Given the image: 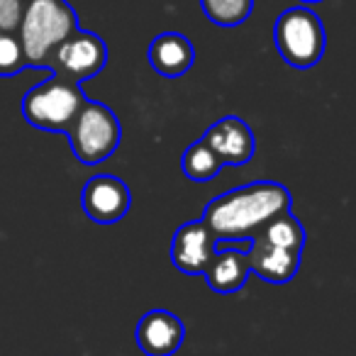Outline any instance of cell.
<instances>
[{
	"label": "cell",
	"mask_w": 356,
	"mask_h": 356,
	"mask_svg": "<svg viewBox=\"0 0 356 356\" xmlns=\"http://www.w3.org/2000/svg\"><path fill=\"white\" fill-rule=\"evenodd\" d=\"M193 61L195 49L188 37L181 32H161L149 44V64L166 79H181L184 74H188Z\"/></svg>",
	"instance_id": "12"
},
{
	"label": "cell",
	"mask_w": 356,
	"mask_h": 356,
	"mask_svg": "<svg viewBox=\"0 0 356 356\" xmlns=\"http://www.w3.org/2000/svg\"><path fill=\"white\" fill-rule=\"evenodd\" d=\"M247 257L252 273H257L266 283H276V286L293 281V276L300 268V254L271 247V244H266L257 234H252L247 239Z\"/></svg>",
	"instance_id": "11"
},
{
	"label": "cell",
	"mask_w": 356,
	"mask_h": 356,
	"mask_svg": "<svg viewBox=\"0 0 356 356\" xmlns=\"http://www.w3.org/2000/svg\"><path fill=\"white\" fill-rule=\"evenodd\" d=\"M129 205H132V193L127 184L110 173L88 178L81 191V208L98 225L120 222L129 213Z\"/></svg>",
	"instance_id": "7"
},
{
	"label": "cell",
	"mask_w": 356,
	"mask_h": 356,
	"mask_svg": "<svg viewBox=\"0 0 356 356\" xmlns=\"http://www.w3.org/2000/svg\"><path fill=\"white\" fill-rule=\"evenodd\" d=\"M25 0H0V30L17 32Z\"/></svg>",
	"instance_id": "18"
},
{
	"label": "cell",
	"mask_w": 356,
	"mask_h": 356,
	"mask_svg": "<svg viewBox=\"0 0 356 356\" xmlns=\"http://www.w3.org/2000/svg\"><path fill=\"white\" fill-rule=\"evenodd\" d=\"M298 3H305V6H312V3H322V0H298Z\"/></svg>",
	"instance_id": "19"
},
{
	"label": "cell",
	"mask_w": 356,
	"mask_h": 356,
	"mask_svg": "<svg viewBox=\"0 0 356 356\" xmlns=\"http://www.w3.org/2000/svg\"><path fill=\"white\" fill-rule=\"evenodd\" d=\"M218 252V239L203 220H191L176 229L171 242V261L181 273L203 276Z\"/></svg>",
	"instance_id": "8"
},
{
	"label": "cell",
	"mask_w": 356,
	"mask_h": 356,
	"mask_svg": "<svg viewBox=\"0 0 356 356\" xmlns=\"http://www.w3.org/2000/svg\"><path fill=\"white\" fill-rule=\"evenodd\" d=\"M249 257L247 249H220L205 268V281L215 293H237L249 281Z\"/></svg>",
	"instance_id": "13"
},
{
	"label": "cell",
	"mask_w": 356,
	"mask_h": 356,
	"mask_svg": "<svg viewBox=\"0 0 356 356\" xmlns=\"http://www.w3.org/2000/svg\"><path fill=\"white\" fill-rule=\"evenodd\" d=\"M186 339V327L173 312L149 310L134 330V341L147 356H173Z\"/></svg>",
	"instance_id": "10"
},
{
	"label": "cell",
	"mask_w": 356,
	"mask_h": 356,
	"mask_svg": "<svg viewBox=\"0 0 356 356\" xmlns=\"http://www.w3.org/2000/svg\"><path fill=\"white\" fill-rule=\"evenodd\" d=\"M0 35H3V30H0Z\"/></svg>",
	"instance_id": "20"
},
{
	"label": "cell",
	"mask_w": 356,
	"mask_h": 356,
	"mask_svg": "<svg viewBox=\"0 0 356 356\" xmlns=\"http://www.w3.org/2000/svg\"><path fill=\"white\" fill-rule=\"evenodd\" d=\"M88 103L79 83L59 79L51 74L44 83L35 86L22 98V115L37 129L44 132H66L79 110Z\"/></svg>",
	"instance_id": "3"
},
{
	"label": "cell",
	"mask_w": 356,
	"mask_h": 356,
	"mask_svg": "<svg viewBox=\"0 0 356 356\" xmlns=\"http://www.w3.org/2000/svg\"><path fill=\"white\" fill-rule=\"evenodd\" d=\"M76 30L79 15L69 0H25L15 35L25 51L27 69H44L51 49Z\"/></svg>",
	"instance_id": "2"
},
{
	"label": "cell",
	"mask_w": 356,
	"mask_h": 356,
	"mask_svg": "<svg viewBox=\"0 0 356 356\" xmlns=\"http://www.w3.org/2000/svg\"><path fill=\"white\" fill-rule=\"evenodd\" d=\"M108 64V47L95 32L88 30H76L66 37L64 42L51 49L47 56L44 69H49L54 76L69 81V83H83V81L93 79L95 74L105 69Z\"/></svg>",
	"instance_id": "6"
},
{
	"label": "cell",
	"mask_w": 356,
	"mask_h": 356,
	"mask_svg": "<svg viewBox=\"0 0 356 356\" xmlns=\"http://www.w3.org/2000/svg\"><path fill=\"white\" fill-rule=\"evenodd\" d=\"M273 44L293 69H312L325 56L327 35L322 20L310 8H291L273 25Z\"/></svg>",
	"instance_id": "4"
},
{
	"label": "cell",
	"mask_w": 356,
	"mask_h": 356,
	"mask_svg": "<svg viewBox=\"0 0 356 356\" xmlns=\"http://www.w3.org/2000/svg\"><path fill=\"white\" fill-rule=\"evenodd\" d=\"M254 234L261 237L266 244H271V247L286 249V252L293 254H302V249H305V227L300 225V220L293 218L291 210L271 218Z\"/></svg>",
	"instance_id": "14"
},
{
	"label": "cell",
	"mask_w": 356,
	"mask_h": 356,
	"mask_svg": "<svg viewBox=\"0 0 356 356\" xmlns=\"http://www.w3.org/2000/svg\"><path fill=\"white\" fill-rule=\"evenodd\" d=\"M22 69H27V64L20 40L15 32H3L0 35V79L17 76Z\"/></svg>",
	"instance_id": "17"
},
{
	"label": "cell",
	"mask_w": 356,
	"mask_h": 356,
	"mask_svg": "<svg viewBox=\"0 0 356 356\" xmlns=\"http://www.w3.org/2000/svg\"><path fill=\"white\" fill-rule=\"evenodd\" d=\"M291 210V193L281 184L257 181L232 188L208 203L203 222L220 242H244L276 215Z\"/></svg>",
	"instance_id": "1"
},
{
	"label": "cell",
	"mask_w": 356,
	"mask_h": 356,
	"mask_svg": "<svg viewBox=\"0 0 356 356\" xmlns=\"http://www.w3.org/2000/svg\"><path fill=\"white\" fill-rule=\"evenodd\" d=\"M203 142L213 149L222 166H244L252 161L254 152H257V139H254L252 127L234 115H227L210 124L203 134Z\"/></svg>",
	"instance_id": "9"
},
{
	"label": "cell",
	"mask_w": 356,
	"mask_h": 356,
	"mask_svg": "<svg viewBox=\"0 0 356 356\" xmlns=\"http://www.w3.org/2000/svg\"><path fill=\"white\" fill-rule=\"evenodd\" d=\"M200 8L213 25L237 27L252 15L254 0H200Z\"/></svg>",
	"instance_id": "16"
},
{
	"label": "cell",
	"mask_w": 356,
	"mask_h": 356,
	"mask_svg": "<svg viewBox=\"0 0 356 356\" xmlns=\"http://www.w3.org/2000/svg\"><path fill=\"white\" fill-rule=\"evenodd\" d=\"M66 137L74 149V156L86 166H95V163L108 161L115 154V149L120 147L122 129L108 105L88 100L69 124Z\"/></svg>",
	"instance_id": "5"
},
{
	"label": "cell",
	"mask_w": 356,
	"mask_h": 356,
	"mask_svg": "<svg viewBox=\"0 0 356 356\" xmlns=\"http://www.w3.org/2000/svg\"><path fill=\"white\" fill-rule=\"evenodd\" d=\"M181 166H184V173L195 181V184H208L222 171V161L215 156V152L203 142H193L188 149L184 152V159H181Z\"/></svg>",
	"instance_id": "15"
}]
</instances>
